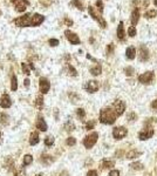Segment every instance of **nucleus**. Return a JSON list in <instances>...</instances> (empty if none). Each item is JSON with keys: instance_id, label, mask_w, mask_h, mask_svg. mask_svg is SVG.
<instances>
[{"instance_id": "obj_25", "label": "nucleus", "mask_w": 157, "mask_h": 176, "mask_svg": "<svg viewBox=\"0 0 157 176\" xmlns=\"http://www.w3.org/2000/svg\"><path fill=\"white\" fill-rule=\"evenodd\" d=\"M40 162H42L45 166H49L51 163L53 162V159H51L49 155H42L40 159Z\"/></svg>"}, {"instance_id": "obj_27", "label": "nucleus", "mask_w": 157, "mask_h": 176, "mask_svg": "<svg viewBox=\"0 0 157 176\" xmlns=\"http://www.w3.org/2000/svg\"><path fill=\"white\" fill-rule=\"evenodd\" d=\"M35 107H36L38 109H41L43 107V97H42V95H38V96H36Z\"/></svg>"}, {"instance_id": "obj_23", "label": "nucleus", "mask_w": 157, "mask_h": 176, "mask_svg": "<svg viewBox=\"0 0 157 176\" xmlns=\"http://www.w3.org/2000/svg\"><path fill=\"white\" fill-rule=\"evenodd\" d=\"M29 143H31L32 146H35L36 143H39V134H38L36 132H34V133H32V134H31V137H29Z\"/></svg>"}, {"instance_id": "obj_49", "label": "nucleus", "mask_w": 157, "mask_h": 176, "mask_svg": "<svg viewBox=\"0 0 157 176\" xmlns=\"http://www.w3.org/2000/svg\"><path fill=\"white\" fill-rule=\"evenodd\" d=\"M151 108L156 109V110H157V99H155V100L151 102Z\"/></svg>"}, {"instance_id": "obj_1", "label": "nucleus", "mask_w": 157, "mask_h": 176, "mask_svg": "<svg viewBox=\"0 0 157 176\" xmlns=\"http://www.w3.org/2000/svg\"><path fill=\"white\" fill-rule=\"evenodd\" d=\"M118 118V115L116 114V112L114 110L113 107H106V108H102L100 112V122L103 124H113L116 119Z\"/></svg>"}, {"instance_id": "obj_5", "label": "nucleus", "mask_w": 157, "mask_h": 176, "mask_svg": "<svg viewBox=\"0 0 157 176\" xmlns=\"http://www.w3.org/2000/svg\"><path fill=\"white\" fill-rule=\"evenodd\" d=\"M154 135H155L154 127H144L142 130H140V133H138V139L141 141H147V140L151 139Z\"/></svg>"}, {"instance_id": "obj_43", "label": "nucleus", "mask_w": 157, "mask_h": 176, "mask_svg": "<svg viewBox=\"0 0 157 176\" xmlns=\"http://www.w3.org/2000/svg\"><path fill=\"white\" fill-rule=\"evenodd\" d=\"M66 143H67V146H75L76 140H75V137H68L67 141H66Z\"/></svg>"}, {"instance_id": "obj_31", "label": "nucleus", "mask_w": 157, "mask_h": 176, "mask_svg": "<svg viewBox=\"0 0 157 176\" xmlns=\"http://www.w3.org/2000/svg\"><path fill=\"white\" fill-rule=\"evenodd\" d=\"M8 115L6 114V113H0V122L2 123V124H7L8 123Z\"/></svg>"}, {"instance_id": "obj_26", "label": "nucleus", "mask_w": 157, "mask_h": 176, "mask_svg": "<svg viewBox=\"0 0 157 176\" xmlns=\"http://www.w3.org/2000/svg\"><path fill=\"white\" fill-rule=\"evenodd\" d=\"M63 128H65L67 132H73V130L75 129V124H74V122L71 121V120H69V121H67L65 123Z\"/></svg>"}, {"instance_id": "obj_38", "label": "nucleus", "mask_w": 157, "mask_h": 176, "mask_svg": "<svg viewBox=\"0 0 157 176\" xmlns=\"http://www.w3.org/2000/svg\"><path fill=\"white\" fill-rule=\"evenodd\" d=\"M124 73H126V75H128V76H131L134 73H135V70H134V68L131 67V66H129V67H126L124 68Z\"/></svg>"}, {"instance_id": "obj_14", "label": "nucleus", "mask_w": 157, "mask_h": 176, "mask_svg": "<svg viewBox=\"0 0 157 176\" xmlns=\"http://www.w3.org/2000/svg\"><path fill=\"white\" fill-rule=\"evenodd\" d=\"M138 58H140V61H147V60H149V49L144 46V45H141V47H140V54H138Z\"/></svg>"}, {"instance_id": "obj_28", "label": "nucleus", "mask_w": 157, "mask_h": 176, "mask_svg": "<svg viewBox=\"0 0 157 176\" xmlns=\"http://www.w3.org/2000/svg\"><path fill=\"white\" fill-rule=\"evenodd\" d=\"M156 15H157L156 10H150V11H147V12L144 13V16H145L147 19H153V18H155Z\"/></svg>"}, {"instance_id": "obj_2", "label": "nucleus", "mask_w": 157, "mask_h": 176, "mask_svg": "<svg viewBox=\"0 0 157 176\" xmlns=\"http://www.w3.org/2000/svg\"><path fill=\"white\" fill-rule=\"evenodd\" d=\"M97 140H99V134H97L96 132H93V133H90L89 135H87L86 137L83 139V146H85L87 149L93 148V147L96 145Z\"/></svg>"}, {"instance_id": "obj_16", "label": "nucleus", "mask_w": 157, "mask_h": 176, "mask_svg": "<svg viewBox=\"0 0 157 176\" xmlns=\"http://www.w3.org/2000/svg\"><path fill=\"white\" fill-rule=\"evenodd\" d=\"M141 155H142V151H140L137 149H131L126 154V159L127 160H134V159H136V157H138Z\"/></svg>"}, {"instance_id": "obj_53", "label": "nucleus", "mask_w": 157, "mask_h": 176, "mask_svg": "<svg viewBox=\"0 0 157 176\" xmlns=\"http://www.w3.org/2000/svg\"><path fill=\"white\" fill-rule=\"evenodd\" d=\"M154 4H155V5L157 6V0H154Z\"/></svg>"}, {"instance_id": "obj_8", "label": "nucleus", "mask_w": 157, "mask_h": 176, "mask_svg": "<svg viewBox=\"0 0 157 176\" xmlns=\"http://www.w3.org/2000/svg\"><path fill=\"white\" fill-rule=\"evenodd\" d=\"M88 12H89L90 16H92L94 20H96V21L100 24L101 27L102 28L107 27V22H106V20H104L102 16H100L99 14H96V12H95V10H94V7H93V6H89V7H88Z\"/></svg>"}, {"instance_id": "obj_12", "label": "nucleus", "mask_w": 157, "mask_h": 176, "mask_svg": "<svg viewBox=\"0 0 157 176\" xmlns=\"http://www.w3.org/2000/svg\"><path fill=\"white\" fill-rule=\"evenodd\" d=\"M39 87H40V92L42 94H46V93L49 92L51 83H49V81L46 78H40V80H39Z\"/></svg>"}, {"instance_id": "obj_34", "label": "nucleus", "mask_w": 157, "mask_h": 176, "mask_svg": "<svg viewBox=\"0 0 157 176\" xmlns=\"http://www.w3.org/2000/svg\"><path fill=\"white\" fill-rule=\"evenodd\" d=\"M33 161V157H32V155H25V157H24V166H28L31 164Z\"/></svg>"}, {"instance_id": "obj_15", "label": "nucleus", "mask_w": 157, "mask_h": 176, "mask_svg": "<svg viewBox=\"0 0 157 176\" xmlns=\"http://www.w3.org/2000/svg\"><path fill=\"white\" fill-rule=\"evenodd\" d=\"M43 20H45L43 15L38 13L33 14V16H32V26H39V25H41L43 22Z\"/></svg>"}, {"instance_id": "obj_13", "label": "nucleus", "mask_w": 157, "mask_h": 176, "mask_svg": "<svg viewBox=\"0 0 157 176\" xmlns=\"http://www.w3.org/2000/svg\"><path fill=\"white\" fill-rule=\"evenodd\" d=\"M12 106V101L8 94H4L0 97V107L2 108H10Z\"/></svg>"}, {"instance_id": "obj_30", "label": "nucleus", "mask_w": 157, "mask_h": 176, "mask_svg": "<svg viewBox=\"0 0 157 176\" xmlns=\"http://www.w3.org/2000/svg\"><path fill=\"white\" fill-rule=\"evenodd\" d=\"M11 89L13 92H15L18 89V82H16V76L15 75H13L12 79H11Z\"/></svg>"}, {"instance_id": "obj_56", "label": "nucleus", "mask_w": 157, "mask_h": 176, "mask_svg": "<svg viewBox=\"0 0 157 176\" xmlns=\"http://www.w3.org/2000/svg\"><path fill=\"white\" fill-rule=\"evenodd\" d=\"M156 159H157V154H156Z\"/></svg>"}, {"instance_id": "obj_7", "label": "nucleus", "mask_w": 157, "mask_h": 176, "mask_svg": "<svg viewBox=\"0 0 157 176\" xmlns=\"http://www.w3.org/2000/svg\"><path fill=\"white\" fill-rule=\"evenodd\" d=\"M113 108L114 110L116 112V114L118 115V116H121V115H123V113L126 112V108H127V105H126V102L123 101V100H115L114 103H113Z\"/></svg>"}, {"instance_id": "obj_20", "label": "nucleus", "mask_w": 157, "mask_h": 176, "mask_svg": "<svg viewBox=\"0 0 157 176\" xmlns=\"http://www.w3.org/2000/svg\"><path fill=\"white\" fill-rule=\"evenodd\" d=\"M124 37H126V32H124V26H123V22L121 21L118 24V27H117V38L120 40H124Z\"/></svg>"}, {"instance_id": "obj_41", "label": "nucleus", "mask_w": 157, "mask_h": 176, "mask_svg": "<svg viewBox=\"0 0 157 176\" xmlns=\"http://www.w3.org/2000/svg\"><path fill=\"white\" fill-rule=\"evenodd\" d=\"M71 5L76 6L79 10H83V7H82V2H81L80 0H73V1H71Z\"/></svg>"}, {"instance_id": "obj_6", "label": "nucleus", "mask_w": 157, "mask_h": 176, "mask_svg": "<svg viewBox=\"0 0 157 176\" xmlns=\"http://www.w3.org/2000/svg\"><path fill=\"white\" fill-rule=\"evenodd\" d=\"M128 135V129L123 126H118V127H115L113 129V137L115 140L120 141L122 139H124L126 136Z\"/></svg>"}, {"instance_id": "obj_36", "label": "nucleus", "mask_w": 157, "mask_h": 176, "mask_svg": "<svg viewBox=\"0 0 157 176\" xmlns=\"http://www.w3.org/2000/svg\"><path fill=\"white\" fill-rule=\"evenodd\" d=\"M128 35L131 37V38H134L136 35V28H135V26H130L128 28Z\"/></svg>"}, {"instance_id": "obj_47", "label": "nucleus", "mask_w": 157, "mask_h": 176, "mask_svg": "<svg viewBox=\"0 0 157 176\" xmlns=\"http://www.w3.org/2000/svg\"><path fill=\"white\" fill-rule=\"evenodd\" d=\"M49 45L51 46H57L59 45V40L57 39H51L49 40Z\"/></svg>"}, {"instance_id": "obj_24", "label": "nucleus", "mask_w": 157, "mask_h": 176, "mask_svg": "<svg viewBox=\"0 0 157 176\" xmlns=\"http://www.w3.org/2000/svg\"><path fill=\"white\" fill-rule=\"evenodd\" d=\"M130 168L134 169V170H143L144 169V164L142 162H132L130 164Z\"/></svg>"}, {"instance_id": "obj_10", "label": "nucleus", "mask_w": 157, "mask_h": 176, "mask_svg": "<svg viewBox=\"0 0 157 176\" xmlns=\"http://www.w3.org/2000/svg\"><path fill=\"white\" fill-rule=\"evenodd\" d=\"M65 35H66V38H67V40L71 42V45H80V38H79V35H76L74 32H71L69 29H67V31H65Z\"/></svg>"}, {"instance_id": "obj_18", "label": "nucleus", "mask_w": 157, "mask_h": 176, "mask_svg": "<svg viewBox=\"0 0 157 176\" xmlns=\"http://www.w3.org/2000/svg\"><path fill=\"white\" fill-rule=\"evenodd\" d=\"M126 56H127L128 60H134L135 56H136V48L132 47V46L128 47V48L126 49Z\"/></svg>"}, {"instance_id": "obj_55", "label": "nucleus", "mask_w": 157, "mask_h": 176, "mask_svg": "<svg viewBox=\"0 0 157 176\" xmlns=\"http://www.w3.org/2000/svg\"><path fill=\"white\" fill-rule=\"evenodd\" d=\"M0 139H1V132H0Z\"/></svg>"}, {"instance_id": "obj_50", "label": "nucleus", "mask_w": 157, "mask_h": 176, "mask_svg": "<svg viewBox=\"0 0 157 176\" xmlns=\"http://www.w3.org/2000/svg\"><path fill=\"white\" fill-rule=\"evenodd\" d=\"M69 96H71V102H76V99H77V96H75V95L73 94V93H69Z\"/></svg>"}, {"instance_id": "obj_48", "label": "nucleus", "mask_w": 157, "mask_h": 176, "mask_svg": "<svg viewBox=\"0 0 157 176\" xmlns=\"http://www.w3.org/2000/svg\"><path fill=\"white\" fill-rule=\"evenodd\" d=\"M87 176H97V172L96 170H89L87 173Z\"/></svg>"}, {"instance_id": "obj_32", "label": "nucleus", "mask_w": 157, "mask_h": 176, "mask_svg": "<svg viewBox=\"0 0 157 176\" xmlns=\"http://www.w3.org/2000/svg\"><path fill=\"white\" fill-rule=\"evenodd\" d=\"M76 115L79 116V119L83 120V119L86 118V112H85V109L83 108H77L76 109Z\"/></svg>"}, {"instance_id": "obj_19", "label": "nucleus", "mask_w": 157, "mask_h": 176, "mask_svg": "<svg viewBox=\"0 0 157 176\" xmlns=\"http://www.w3.org/2000/svg\"><path fill=\"white\" fill-rule=\"evenodd\" d=\"M35 126H36V128H38L39 130H41V132H46V130H47V124H46L45 120H43L42 118H40V116L38 118Z\"/></svg>"}, {"instance_id": "obj_45", "label": "nucleus", "mask_w": 157, "mask_h": 176, "mask_svg": "<svg viewBox=\"0 0 157 176\" xmlns=\"http://www.w3.org/2000/svg\"><path fill=\"white\" fill-rule=\"evenodd\" d=\"M25 175H26V173H25V169H24V167L19 168V169L16 170V173H15V176H25Z\"/></svg>"}, {"instance_id": "obj_4", "label": "nucleus", "mask_w": 157, "mask_h": 176, "mask_svg": "<svg viewBox=\"0 0 157 176\" xmlns=\"http://www.w3.org/2000/svg\"><path fill=\"white\" fill-rule=\"evenodd\" d=\"M155 79V73L153 70H147L138 75V82L142 85H151Z\"/></svg>"}, {"instance_id": "obj_44", "label": "nucleus", "mask_w": 157, "mask_h": 176, "mask_svg": "<svg viewBox=\"0 0 157 176\" xmlns=\"http://www.w3.org/2000/svg\"><path fill=\"white\" fill-rule=\"evenodd\" d=\"M96 7L100 11V13L103 12V2H102V0H96Z\"/></svg>"}, {"instance_id": "obj_52", "label": "nucleus", "mask_w": 157, "mask_h": 176, "mask_svg": "<svg viewBox=\"0 0 157 176\" xmlns=\"http://www.w3.org/2000/svg\"><path fill=\"white\" fill-rule=\"evenodd\" d=\"M25 86H26V87H28L29 86V80L28 79H26V80H25Z\"/></svg>"}, {"instance_id": "obj_39", "label": "nucleus", "mask_w": 157, "mask_h": 176, "mask_svg": "<svg viewBox=\"0 0 157 176\" xmlns=\"http://www.w3.org/2000/svg\"><path fill=\"white\" fill-rule=\"evenodd\" d=\"M95 123H96V122L94 121V120H90V121H88V122H87V124H86V129H87V130L94 129V127H95Z\"/></svg>"}, {"instance_id": "obj_29", "label": "nucleus", "mask_w": 157, "mask_h": 176, "mask_svg": "<svg viewBox=\"0 0 157 176\" xmlns=\"http://www.w3.org/2000/svg\"><path fill=\"white\" fill-rule=\"evenodd\" d=\"M157 122V119L155 118H149V119H145V121H144V126L145 127H153V124Z\"/></svg>"}, {"instance_id": "obj_35", "label": "nucleus", "mask_w": 157, "mask_h": 176, "mask_svg": "<svg viewBox=\"0 0 157 176\" xmlns=\"http://www.w3.org/2000/svg\"><path fill=\"white\" fill-rule=\"evenodd\" d=\"M127 119L129 121H135V120H137V114L135 112H130L128 114V116H127Z\"/></svg>"}, {"instance_id": "obj_54", "label": "nucleus", "mask_w": 157, "mask_h": 176, "mask_svg": "<svg viewBox=\"0 0 157 176\" xmlns=\"http://www.w3.org/2000/svg\"><path fill=\"white\" fill-rule=\"evenodd\" d=\"M35 176H43L42 174H38V175H35Z\"/></svg>"}, {"instance_id": "obj_3", "label": "nucleus", "mask_w": 157, "mask_h": 176, "mask_svg": "<svg viewBox=\"0 0 157 176\" xmlns=\"http://www.w3.org/2000/svg\"><path fill=\"white\" fill-rule=\"evenodd\" d=\"M32 14H25L22 16H19L14 20V24L19 27H28L32 26Z\"/></svg>"}, {"instance_id": "obj_11", "label": "nucleus", "mask_w": 157, "mask_h": 176, "mask_svg": "<svg viewBox=\"0 0 157 176\" xmlns=\"http://www.w3.org/2000/svg\"><path fill=\"white\" fill-rule=\"evenodd\" d=\"M99 88H100V85H99V82L95 81V80H90V81H88L85 85V89H86L88 93H96L97 91H99Z\"/></svg>"}, {"instance_id": "obj_9", "label": "nucleus", "mask_w": 157, "mask_h": 176, "mask_svg": "<svg viewBox=\"0 0 157 176\" xmlns=\"http://www.w3.org/2000/svg\"><path fill=\"white\" fill-rule=\"evenodd\" d=\"M11 2L15 6L16 12H24L29 5L28 0H11Z\"/></svg>"}, {"instance_id": "obj_22", "label": "nucleus", "mask_w": 157, "mask_h": 176, "mask_svg": "<svg viewBox=\"0 0 157 176\" xmlns=\"http://www.w3.org/2000/svg\"><path fill=\"white\" fill-rule=\"evenodd\" d=\"M115 166V162L114 161H110V160H103L102 162H101V168L102 169H109V168H113Z\"/></svg>"}, {"instance_id": "obj_17", "label": "nucleus", "mask_w": 157, "mask_h": 176, "mask_svg": "<svg viewBox=\"0 0 157 176\" xmlns=\"http://www.w3.org/2000/svg\"><path fill=\"white\" fill-rule=\"evenodd\" d=\"M131 24H132V26H135V25H137V22H138V20H140V11H138V8L136 7L134 11H132V13H131Z\"/></svg>"}, {"instance_id": "obj_21", "label": "nucleus", "mask_w": 157, "mask_h": 176, "mask_svg": "<svg viewBox=\"0 0 157 176\" xmlns=\"http://www.w3.org/2000/svg\"><path fill=\"white\" fill-rule=\"evenodd\" d=\"M89 72H90V74H92V75L97 76V75H100L101 73H102V67H101V65L96 64L94 67H92L90 69H89Z\"/></svg>"}, {"instance_id": "obj_40", "label": "nucleus", "mask_w": 157, "mask_h": 176, "mask_svg": "<svg viewBox=\"0 0 157 176\" xmlns=\"http://www.w3.org/2000/svg\"><path fill=\"white\" fill-rule=\"evenodd\" d=\"M31 67V66H29ZM28 65L27 64H21V68H22V70H24V73L25 74H27V75H29L31 74V69H29Z\"/></svg>"}, {"instance_id": "obj_51", "label": "nucleus", "mask_w": 157, "mask_h": 176, "mask_svg": "<svg viewBox=\"0 0 157 176\" xmlns=\"http://www.w3.org/2000/svg\"><path fill=\"white\" fill-rule=\"evenodd\" d=\"M65 22H66L67 25H69V26H71V25H73V21H71V20H69V19H67V18L65 19Z\"/></svg>"}, {"instance_id": "obj_33", "label": "nucleus", "mask_w": 157, "mask_h": 176, "mask_svg": "<svg viewBox=\"0 0 157 176\" xmlns=\"http://www.w3.org/2000/svg\"><path fill=\"white\" fill-rule=\"evenodd\" d=\"M114 49H115V45L112 42V43H109L108 46H107V49H106V53L107 55H112L114 53Z\"/></svg>"}, {"instance_id": "obj_37", "label": "nucleus", "mask_w": 157, "mask_h": 176, "mask_svg": "<svg viewBox=\"0 0 157 176\" xmlns=\"http://www.w3.org/2000/svg\"><path fill=\"white\" fill-rule=\"evenodd\" d=\"M54 143V137L53 136H47L45 140V145L46 146H52Z\"/></svg>"}, {"instance_id": "obj_42", "label": "nucleus", "mask_w": 157, "mask_h": 176, "mask_svg": "<svg viewBox=\"0 0 157 176\" xmlns=\"http://www.w3.org/2000/svg\"><path fill=\"white\" fill-rule=\"evenodd\" d=\"M68 72H69V74H71V76H76V75H77V72H76V69L73 67L71 65H68Z\"/></svg>"}, {"instance_id": "obj_46", "label": "nucleus", "mask_w": 157, "mask_h": 176, "mask_svg": "<svg viewBox=\"0 0 157 176\" xmlns=\"http://www.w3.org/2000/svg\"><path fill=\"white\" fill-rule=\"evenodd\" d=\"M108 176H120V170H117V169H113V170L109 173V175Z\"/></svg>"}]
</instances>
